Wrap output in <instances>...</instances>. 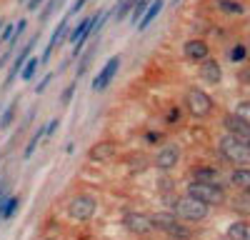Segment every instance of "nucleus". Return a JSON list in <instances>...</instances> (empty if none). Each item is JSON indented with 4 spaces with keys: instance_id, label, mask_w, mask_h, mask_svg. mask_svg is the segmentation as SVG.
<instances>
[{
    "instance_id": "nucleus-1",
    "label": "nucleus",
    "mask_w": 250,
    "mask_h": 240,
    "mask_svg": "<svg viewBox=\"0 0 250 240\" xmlns=\"http://www.w3.org/2000/svg\"><path fill=\"white\" fill-rule=\"evenodd\" d=\"M218 148H220V155L228 160V163L240 165V168H248L250 165V140L238 138L233 133H225L220 138Z\"/></svg>"
},
{
    "instance_id": "nucleus-2",
    "label": "nucleus",
    "mask_w": 250,
    "mask_h": 240,
    "mask_svg": "<svg viewBox=\"0 0 250 240\" xmlns=\"http://www.w3.org/2000/svg\"><path fill=\"white\" fill-rule=\"evenodd\" d=\"M185 108H188V113H190L193 118L205 120V118L213 115L215 100L208 95L203 88H188V93H185Z\"/></svg>"
},
{
    "instance_id": "nucleus-3",
    "label": "nucleus",
    "mask_w": 250,
    "mask_h": 240,
    "mask_svg": "<svg viewBox=\"0 0 250 240\" xmlns=\"http://www.w3.org/2000/svg\"><path fill=\"white\" fill-rule=\"evenodd\" d=\"M175 213L180 220H188V223H200V220L208 218V203H203V200L193 198V195H183V198H175Z\"/></svg>"
},
{
    "instance_id": "nucleus-4",
    "label": "nucleus",
    "mask_w": 250,
    "mask_h": 240,
    "mask_svg": "<svg viewBox=\"0 0 250 240\" xmlns=\"http://www.w3.org/2000/svg\"><path fill=\"white\" fill-rule=\"evenodd\" d=\"M188 195L203 200L208 205H223L225 203V190L218 183H200V180H193V183H188Z\"/></svg>"
},
{
    "instance_id": "nucleus-5",
    "label": "nucleus",
    "mask_w": 250,
    "mask_h": 240,
    "mask_svg": "<svg viewBox=\"0 0 250 240\" xmlns=\"http://www.w3.org/2000/svg\"><path fill=\"white\" fill-rule=\"evenodd\" d=\"M95 213H98V200H95L93 195L80 193V195L70 198V203H68V215H70L73 220H90Z\"/></svg>"
},
{
    "instance_id": "nucleus-6",
    "label": "nucleus",
    "mask_w": 250,
    "mask_h": 240,
    "mask_svg": "<svg viewBox=\"0 0 250 240\" xmlns=\"http://www.w3.org/2000/svg\"><path fill=\"white\" fill-rule=\"evenodd\" d=\"M123 225L128 228L133 235H148V233L155 228V225H153V218H150V215H143V213H125Z\"/></svg>"
},
{
    "instance_id": "nucleus-7",
    "label": "nucleus",
    "mask_w": 250,
    "mask_h": 240,
    "mask_svg": "<svg viewBox=\"0 0 250 240\" xmlns=\"http://www.w3.org/2000/svg\"><path fill=\"white\" fill-rule=\"evenodd\" d=\"M118 68H120V55H113L105 65H103V70L95 75V80H93V90L95 93H103L110 83H113V78H115V73H118Z\"/></svg>"
},
{
    "instance_id": "nucleus-8",
    "label": "nucleus",
    "mask_w": 250,
    "mask_h": 240,
    "mask_svg": "<svg viewBox=\"0 0 250 240\" xmlns=\"http://www.w3.org/2000/svg\"><path fill=\"white\" fill-rule=\"evenodd\" d=\"M178 160H180V148L173 145V143H165L158 153H155V168L158 170H173L178 165Z\"/></svg>"
},
{
    "instance_id": "nucleus-9",
    "label": "nucleus",
    "mask_w": 250,
    "mask_h": 240,
    "mask_svg": "<svg viewBox=\"0 0 250 240\" xmlns=\"http://www.w3.org/2000/svg\"><path fill=\"white\" fill-rule=\"evenodd\" d=\"M183 55L188 60H193V63H203V60L210 58V45H208L203 38H190V40H185V45H183Z\"/></svg>"
},
{
    "instance_id": "nucleus-10",
    "label": "nucleus",
    "mask_w": 250,
    "mask_h": 240,
    "mask_svg": "<svg viewBox=\"0 0 250 240\" xmlns=\"http://www.w3.org/2000/svg\"><path fill=\"white\" fill-rule=\"evenodd\" d=\"M35 43H38V35H35V38H30V43H28V45H23V50H20V53L15 55L13 65H10V73H8V78H5V85H10L13 80H15V75H20V73H23V65L28 63L30 50H33V45H35Z\"/></svg>"
},
{
    "instance_id": "nucleus-11",
    "label": "nucleus",
    "mask_w": 250,
    "mask_h": 240,
    "mask_svg": "<svg viewBox=\"0 0 250 240\" xmlns=\"http://www.w3.org/2000/svg\"><path fill=\"white\" fill-rule=\"evenodd\" d=\"M118 153V145L113 143V140H100V143H95L90 150H88V158L95 160V163H105V160H113Z\"/></svg>"
},
{
    "instance_id": "nucleus-12",
    "label": "nucleus",
    "mask_w": 250,
    "mask_h": 240,
    "mask_svg": "<svg viewBox=\"0 0 250 240\" xmlns=\"http://www.w3.org/2000/svg\"><path fill=\"white\" fill-rule=\"evenodd\" d=\"M223 125H225L228 133H233V135H238V138L250 140V125L245 123L240 115H235V110H233V113H228V115H223Z\"/></svg>"
},
{
    "instance_id": "nucleus-13",
    "label": "nucleus",
    "mask_w": 250,
    "mask_h": 240,
    "mask_svg": "<svg viewBox=\"0 0 250 240\" xmlns=\"http://www.w3.org/2000/svg\"><path fill=\"white\" fill-rule=\"evenodd\" d=\"M200 78L205 80V83H210V85H218L220 80H223V68L215 58H208L200 63Z\"/></svg>"
},
{
    "instance_id": "nucleus-14",
    "label": "nucleus",
    "mask_w": 250,
    "mask_h": 240,
    "mask_svg": "<svg viewBox=\"0 0 250 240\" xmlns=\"http://www.w3.org/2000/svg\"><path fill=\"white\" fill-rule=\"evenodd\" d=\"M68 20H70V15H65V18H62L60 23L55 25V33L50 35V43H48V48H45V53H43V63H45V60H50V53L62 43V40H65V35H68Z\"/></svg>"
},
{
    "instance_id": "nucleus-15",
    "label": "nucleus",
    "mask_w": 250,
    "mask_h": 240,
    "mask_svg": "<svg viewBox=\"0 0 250 240\" xmlns=\"http://www.w3.org/2000/svg\"><path fill=\"white\" fill-rule=\"evenodd\" d=\"M153 218V225H155V230H163V233H170L178 223H180V218H178V213L173 210H160V213H155V215H150Z\"/></svg>"
},
{
    "instance_id": "nucleus-16",
    "label": "nucleus",
    "mask_w": 250,
    "mask_h": 240,
    "mask_svg": "<svg viewBox=\"0 0 250 240\" xmlns=\"http://www.w3.org/2000/svg\"><path fill=\"white\" fill-rule=\"evenodd\" d=\"M225 235H228V240H250V223H243V220H238V223L228 225Z\"/></svg>"
},
{
    "instance_id": "nucleus-17",
    "label": "nucleus",
    "mask_w": 250,
    "mask_h": 240,
    "mask_svg": "<svg viewBox=\"0 0 250 240\" xmlns=\"http://www.w3.org/2000/svg\"><path fill=\"white\" fill-rule=\"evenodd\" d=\"M213 5L225 15H243L245 13V5L240 0H213Z\"/></svg>"
},
{
    "instance_id": "nucleus-18",
    "label": "nucleus",
    "mask_w": 250,
    "mask_h": 240,
    "mask_svg": "<svg viewBox=\"0 0 250 240\" xmlns=\"http://www.w3.org/2000/svg\"><path fill=\"white\" fill-rule=\"evenodd\" d=\"M193 180H200V183H218V168L198 165V168H193Z\"/></svg>"
},
{
    "instance_id": "nucleus-19",
    "label": "nucleus",
    "mask_w": 250,
    "mask_h": 240,
    "mask_svg": "<svg viewBox=\"0 0 250 240\" xmlns=\"http://www.w3.org/2000/svg\"><path fill=\"white\" fill-rule=\"evenodd\" d=\"M163 5H165L163 0H153V3H150V8H148V13H145V15H143V20L138 23V30H148V28H150V23H153V20L160 15Z\"/></svg>"
},
{
    "instance_id": "nucleus-20",
    "label": "nucleus",
    "mask_w": 250,
    "mask_h": 240,
    "mask_svg": "<svg viewBox=\"0 0 250 240\" xmlns=\"http://www.w3.org/2000/svg\"><path fill=\"white\" fill-rule=\"evenodd\" d=\"M230 183L240 190H250V165L248 168H235L230 173Z\"/></svg>"
},
{
    "instance_id": "nucleus-21",
    "label": "nucleus",
    "mask_w": 250,
    "mask_h": 240,
    "mask_svg": "<svg viewBox=\"0 0 250 240\" xmlns=\"http://www.w3.org/2000/svg\"><path fill=\"white\" fill-rule=\"evenodd\" d=\"M233 210L240 213V215H250V190H240L235 198H233Z\"/></svg>"
},
{
    "instance_id": "nucleus-22",
    "label": "nucleus",
    "mask_w": 250,
    "mask_h": 240,
    "mask_svg": "<svg viewBox=\"0 0 250 240\" xmlns=\"http://www.w3.org/2000/svg\"><path fill=\"white\" fill-rule=\"evenodd\" d=\"M18 205H20V198H18V195H13V198H5V203L0 205V218H3V220L13 218V215L18 213Z\"/></svg>"
},
{
    "instance_id": "nucleus-23",
    "label": "nucleus",
    "mask_w": 250,
    "mask_h": 240,
    "mask_svg": "<svg viewBox=\"0 0 250 240\" xmlns=\"http://www.w3.org/2000/svg\"><path fill=\"white\" fill-rule=\"evenodd\" d=\"M150 3H153V0H138V3H135V8H133V13H130V20H133V25H138L140 20H143V15L148 13Z\"/></svg>"
},
{
    "instance_id": "nucleus-24",
    "label": "nucleus",
    "mask_w": 250,
    "mask_h": 240,
    "mask_svg": "<svg viewBox=\"0 0 250 240\" xmlns=\"http://www.w3.org/2000/svg\"><path fill=\"white\" fill-rule=\"evenodd\" d=\"M138 0H118V5H115V20H123L128 13H133Z\"/></svg>"
},
{
    "instance_id": "nucleus-25",
    "label": "nucleus",
    "mask_w": 250,
    "mask_h": 240,
    "mask_svg": "<svg viewBox=\"0 0 250 240\" xmlns=\"http://www.w3.org/2000/svg\"><path fill=\"white\" fill-rule=\"evenodd\" d=\"M43 135H48V125H40V128L35 130V135L30 138V143H28V148H25V158L33 155V150L38 148V143H40V138H43Z\"/></svg>"
},
{
    "instance_id": "nucleus-26",
    "label": "nucleus",
    "mask_w": 250,
    "mask_h": 240,
    "mask_svg": "<svg viewBox=\"0 0 250 240\" xmlns=\"http://www.w3.org/2000/svg\"><path fill=\"white\" fill-rule=\"evenodd\" d=\"M38 68H40V60H38V58H28V63H25L23 73H20V78H23L25 83H28V80H33V75H35Z\"/></svg>"
},
{
    "instance_id": "nucleus-27",
    "label": "nucleus",
    "mask_w": 250,
    "mask_h": 240,
    "mask_svg": "<svg viewBox=\"0 0 250 240\" xmlns=\"http://www.w3.org/2000/svg\"><path fill=\"white\" fill-rule=\"evenodd\" d=\"M245 55H248V48H245V43H235V45L230 48V60H233V63H243V60H245Z\"/></svg>"
},
{
    "instance_id": "nucleus-28",
    "label": "nucleus",
    "mask_w": 250,
    "mask_h": 240,
    "mask_svg": "<svg viewBox=\"0 0 250 240\" xmlns=\"http://www.w3.org/2000/svg\"><path fill=\"white\" fill-rule=\"evenodd\" d=\"M128 165H130V170L140 173V170H145V165H148V158H145V155H130Z\"/></svg>"
},
{
    "instance_id": "nucleus-29",
    "label": "nucleus",
    "mask_w": 250,
    "mask_h": 240,
    "mask_svg": "<svg viewBox=\"0 0 250 240\" xmlns=\"http://www.w3.org/2000/svg\"><path fill=\"white\" fill-rule=\"evenodd\" d=\"M235 115H240L250 125V100H240V103H235Z\"/></svg>"
},
{
    "instance_id": "nucleus-30",
    "label": "nucleus",
    "mask_w": 250,
    "mask_h": 240,
    "mask_svg": "<svg viewBox=\"0 0 250 240\" xmlns=\"http://www.w3.org/2000/svg\"><path fill=\"white\" fill-rule=\"evenodd\" d=\"M13 118H15V103H10L8 108H5V113L0 115V128H10V123H13Z\"/></svg>"
},
{
    "instance_id": "nucleus-31",
    "label": "nucleus",
    "mask_w": 250,
    "mask_h": 240,
    "mask_svg": "<svg viewBox=\"0 0 250 240\" xmlns=\"http://www.w3.org/2000/svg\"><path fill=\"white\" fill-rule=\"evenodd\" d=\"M168 235H170V238H175V240H188L193 233H190V228H185V225H180V223H178V225H175Z\"/></svg>"
},
{
    "instance_id": "nucleus-32",
    "label": "nucleus",
    "mask_w": 250,
    "mask_h": 240,
    "mask_svg": "<svg viewBox=\"0 0 250 240\" xmlns=\"http://www.w3.org/2000/svg\"><path fill=\"white\" fill-rule=\"evenodd\" d=\"M25 28H28V20L23 18V20H18V28H15V33H13V38H10V50L18 45V40H20V35L25 33Z\"/></svg>"
},
{
    "instance_id": "nucleus-33",
    "label": "nucleus",
    "mask_w": 250,
    "mask_h": 240,
    "mask_svg": "<svg viewBox=\"0 0 250 240\" xmlns=\"http://www.w3.org/2000/svg\"><path fill=\"white\" fill-rule=\"evenodd\" d=\"M73 95H75V83H70L65 90H62V95H60V103H62V105H70Z\"/></svg>"
},
{
    "instance_id": "nucleus-34",
    "label": "nucleus",
    "mask_w": 250,
    "mask_h": 240,
    "mask_svg": "<svg viewBox=\"0 0 250 240\" xmlns=\"http://www.w3.org/2000/svg\"><path fill=\"white\" fill-rule=\"evenodd\" d=\"M50 80H53V73H48V75H45L43 80H40V83H38V85H35V93H38V95H40V93H43V90H45V88L50 85Z\"/></svg>"
},
{
    "instance_id": "nucleus-35",
    "label": "nucleus",
    "mask_w": 250,
    "mask_h": 240,
    "mask_svg": "<svg viewBox=\"0 0 250 240\" xmlns=\"http://www.w3.org/2000/svg\"><path fill=\"white\" fill-rule=\"evenodd\" d=\"M165 120H168L170 125H173V123H178V120H180V108H175V105H173V108L168 110V118H165Z\"/></svg>"
},
{
    "instance_id": "nucleus-36",
    "label": "nucleus",
    "mask_w": 250,
    "mask_h": 240,
    "mask_svg": "<svg viewBox=\"0 0 250 240\" xmlns=\"http://www.w3.org/2000/svg\"><path fill=\"white\" fill-rule=\"evenodd\" d=\"M10 38H13V25H8V23H5L3 33H0V43H10Z\"/></svg>"
},
{
    "instance_id": "nucleus-37",
    "label": "nucleus",
    "mask_w": 250,
    "mask_h": 240,
    "mask_svg": "<svg viewBox=\"0 0 250 240\" xmlns=\"http://www.w3.org/2000/svg\"><path fill=\"white\" fill-rule=\"evenodd\" d=\"M145 140H148V143H160L163 135H160V133H155V130H148V133H145Z\"/></svg>"
},
{
    "instance_id": "nucleus-38",
    "label": "nucleus",
    "mask_w": 250,
    "mask_h": 240,
    "mask_svg": "<svg viewBox=\"0 0 250 240\" xmlns=\"http://www.w3.org/2000/svg\"><path fill=\"white\" fill-rule=\"evenodd\" d=\"M85 3H88V0H75V3L70 5V10H68V15H75V13H80Z\"/></svg>"
},
{
    "instance_id": "nucleus-39",
    "label": "nucleus",
    "mask_w": 250,
    "mask_h": 240,
    "mask_svg": "<svg viewBox=\"0 0 250 240\" xmlns=\"http://www.w3.org/2000/svg\"><path fill=\"white\" fill-rule=\"evenodd\" d=\"M58 125H60V123H58L55 118H53V120H48V135H53V133L58 130Z\"/></svg>"
},
{
    "instance_id": "nucleus-40",
    "label": "nucleus",
    "mask_w": 250,
    "mask_h": 240,
    "mask_svg": "<svg viewBox=\"0 0 250 240\" xmlns=\"http://www.w3.org/2000/svg\"><path fill=\"white\" fill-rule=\"evenodd\" d=\"M40 3H43V0H28V10H30V13H35V10L40 8Z\"/></svg>"
},
{
    "instance_id": "nucleus-41",
    "label": "nucleus",
    "mask_w": 250,
    "mask_h": 240,
    "mask_svg": "<svg viewBox=\"0 0 250 240\" xmlns=\"http://www.w3.org/2000/svg\"><path fill=\"white\" fill-rule=\"evenodd\" d=\"M3 28H5V23H3V20H0V33H3Z\"/></svg>"
},
{
    "instance_id": "nucleus-42",
    "label": "nucleus",
    "mask_w": 250,
    "mask_h": 240,
    "mask_svg": "<svg viewBox=\"0 0 250 240\" xmlns=\"http://www.w3.org/2000/svg\"><path fill=\"white\" fill-rule=\"evenodd\" d=\"M178 3H180V0H173V5H178Z\"/></svg>"
},
{
    "instance_id": "nucleus-43",
    "label": "nucleus",
    "mask_w": 250,
    "mask_h": 240,
    "mask_svg": "<svg viewBox=\"0 0 250 240\" xmlns=\"http://www.w3.org/2000/svg\"><path fill=\"white\" fill-rule=\"evenodd\" d=\"M43 240H55V238H43Z\"/></svg>"
},
{
    "instance_id": "nucleus-44",
    "label": "nucleus",
    "mask_w": 250,
    "mask_h": 240,
    "mask_svg": "<svg viewBox=\"0 0 250 240\" xmlns=\"http://www.w3.org/2000/svg\"><path fill=\"white\" fill-rule=\"evenodd\" d=\"M20 3H28V0H20Z\"/></svg>"
},
{
    "instance_id": "nucleus-45",
    "label": "nucleus",
    "mask_w": 250,
    "mask_h": 240,
    "mask_svg": "<svg viewBox=\"0 0 250 240\" xmlns=\"http://www.w3.org/2000/svg\"><path fill=\"white\" fill-rule=\"evenodd\" d=\"M0 220H3V218H0Z\"/></svg>"
}]
</instances>
